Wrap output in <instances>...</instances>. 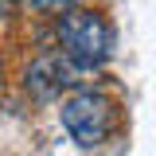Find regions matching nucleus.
Here are the masks:
<instances>
[{
    "mask_svg": "<svg viewBox=\"0 0 156 156\" xmlns=\"http://www.w3.org/2000/svg\"><path fill=\"white\" fill-rule=\"evenodd\" d=\"M86 0H31V8L35 12H47V16H66V12H74Z\"/></svg>",
    "mask_w": 156,
    "mask_h": 156,
    "instance_id": "obj_4",
    "label": "nucleus"
},
{
    "mask_svg": "<svg viewBox=\"0 0 156 156\" xmlns=\"http://www.w3.org/2000/svg\"><path fill=\"white\" fill-rule=\"evenodd\" d=\"M58 47H62L66 58H74L78 66L94 70L113 51V27L98 16V12L74 8V12L58 16Z\"/></svg>",
    "mask_w": 156,
    "mask_h": 156,
    "instance_id": "obj_2",
    "label": "nucleus"
},
{
    "mask_svg": "<svg viewBox=\"0 0 156 156\" xmlns=\"http://www.w3.org/2000/svg\"><path fill=\"white\" fill-rule=\"evenodd\" d=\"M20 4H23V0H0V16H12V12H20Z\"/></svg>",
    "mask_w": 156,
    "mask_h": 156,
    "instance_id": "obj_5",
    "label": "nucleus"
},
{
    "mask_svg": "<svg viewBox=\"0 0 156 156\" xmlns=\"http://www.w3.org/2000/svg\"><path fill=\"white\" fill-rule=\"evenodd\" d=\"M58 117H62V129L70 133V140H78L82 148H98L117 129V101L98 90H74L62 101Z\"/></svg>",
    "mask_w": 156,
    "mask_h": 156,
    "instance_id": "obj_1",
    "label": "nucleus"
},
{
    "mask_svg": "<svg viewBox=\"0 0 156 156\" xmlns=\"http://www.w3.org/2000/svg\"><path fill=\"white\" fill-rule=\"evenodd\" d=\"M86 78H90L86 66H78L74 58H66L62 51H51V55L35 58V62L27 66L23 86H27V94L39 98V101H55L62 90H78Z\"/></svg>",
    "mask_w": 156,
    "mask_h": 156,
    "instance_id": "obj_3",
    "label": "nucleus"
}]
</instances>
